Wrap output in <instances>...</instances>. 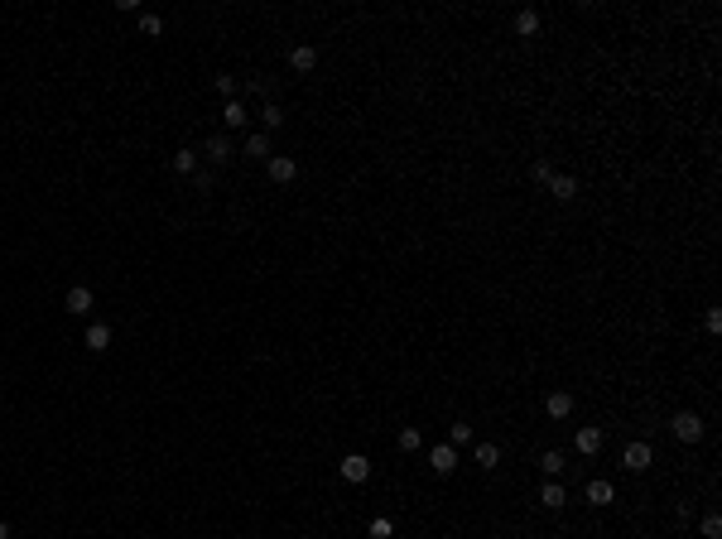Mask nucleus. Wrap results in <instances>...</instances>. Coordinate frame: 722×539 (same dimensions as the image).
<instances>
[{
    "mask_svg": "<svg viewBox=\"0 0 722 539\" xmlns=\"http://www.w3.org/2000/svg\"><path fill=\"white\" fill-rule=\"evenodd\" d=\"M217 92H222L226 102H236V77H217Z\"/></svg>",
    "mask_w": 722,
    "mask_h": 539,
    "instance_id": "cd10ccee",
    "label": "nucleus"
},
{
    "mask_svg": "<svg viewBox=\"0 0 722 539\" xmlns=\"http://www.w3.org/2000/svg\"><path fill=\"white\" fill-rule=\"evenodd\" d=\"M400 448H405V453H419V448H424V433L419 429H400Z\"/></svg>",
    "mask_w": 722,
    "mask_h": 539,
    "instance_id": "5701e85b",
    "label": "nucleus"
},
{
    "mask_svg": "<svg viewBox=\"0 0 722 539\" xmlns=\"http://www.w3.org/2000/svg\"><path fill=\"white\" fill-rule=\"evenodd\" d=\"M140 29H145L150 39H159V34H164V19H159V15H140Z\"/></svg>",
    "mask_w": 722,
    "mask_h": 539,
    "instance_id": "b1692460",
    "label": "nucleus"
},
{
    "mask_svg": "<svg viewBox=\"0 0 722 539\" xmlns=\"http://www.w3.org/2000/svg\"><path fill=\"white\" fill-rule=\"evenodd\" d=\"M246 154L251 159H270V135H246Z\"/></svg>",
    "mask_w": 722,
    "mask_h": 539,
    "instance_id": "a211bd4d",
    "label": "nucleus"
},
{
    "mask_svg": "<svg viewBox=\"0 0 722 539\" xmlns=\"http://www.w3.org/2000/svg\"><path fill=\"white\" fill-rule=\"evenodd\" d=\"M342 477H347L352 486H361V482L371 477V457H366V453H347V457H342Z\"/></svg>",
    "mask_w": 722,
    "mask_h": 539,
    "instance_id": "7ed1b4c3",
    "label": "nucleus"
},
{
    "mask_svg": "<svg viewBox=\"0 0 722 539\" xmlns=\"http://www.w3.org/2000/svg\"><path fill=\"white\" fill-rule=\"evenodd\" d=\"M583 496H588V506H612V501H617V486L597 477V482H588V491H583Z\"/></svg>",
    "mask_w": 722,
    "mask_h": 539,
    "instance_id": "1a4fd4ad",
    "label": "nucleus"
},
{
    "mask_svg": "<svg viewBox=\"0 0 722 539\" xmlns=\"http://www.w3.org/2000/svg\"><path fill=\"white\" fill-rule=\"evenodd\" d=\"M530 179H534V183H544V188H549V179H554V169H549V164H544V159H539V164H534V169H530Z\"/></svg>",
    "mask_w": 722,
    "mask_h": 539,
    "instance_id": "a878e982",
    "label": "nucleus"
},
{
    "mask_svg": "<svg viewBox=\"0 0 722 539\" xmlns=\"http://www.w3.org/2000/svg\"><path fill=\"white\" fill-rule=\"evenodd\" d=\"M207 159L226 164V159H231V140H226V135H212V140H207Z\"/></svg>",
    "mask_w": 722,
    "mask_h": 539,
    "instance_id": "dca6fc26",
    "label": "nucleus"
},
{
    "mask_svg": "<svg viewBox=\"0 0 722 539\" xmlns=\"http://www.w3.org/2000/svg\"><path fill=\"white\" fill-rule=\"evenodd\" d=\"M63 309H68L73 318H87V313H92V289H87V284H73L68 299H63Z\"/></svg>",
    "mask_w": 722,
    "mask_h": 539,
    "instance_id": "39448f33",
    "label": "nucleus"
},
{
    "mask_svg": "<svg viewBox=\"0 0 722 539\" xmlns=\"http://www.w3.org/2000/svg\"><path fill=\"white\" fill-rule=\"evenodd\" d=\"M428 467H433L438 477H448V472L458 467V448H448V443H438V448H428Z\"/></svg>",
    "mask_w": 722,
    "mask_h": 539,
    "instance_id": "423d86ee",
    "label": "nucleus"
},
{
    "mask_svg": "<svg viewBox=\"0 0 722 539\" xmlns=\"http://www.w3.org/2000/svg\"><path fill=\"white\" fill-rule=\"evenodd\" d=\"M265 169H270V183H294V174H299V164L289 154H270Z\"/></svg>",
    "mask_w": 722,
    "mask_h": 539,
    "instance_id": "20e7f679",
    "label": "nucleus"
},
{
    "mask_svg": "<svg viewBox=\"0 0 722 539\" xmlns=\"http://www.w3.org/2000/svg\"><path fill=\"white\" fill-rule=\"evenodd\" d=\"M563 501H568V491H563L559 482H544V486H539V506H544V511H563Z\"/></svg>",
    "mask_w": 722,
    "mask_h": 539,
    "instance_id": "9b49d317",
    "label": "nucleus"
},
{
    "mask_svg": "<svg viewBox=\"0 0 722 539\" xmlns=\"http://www.w3.org/2000/svg\"><path fill=\"white\" fill-rule=\"evenodd\" d=\"M516 34H520V39L539 34V15H534V10H520V15H516Z\"/></svg>",
    "mask_w": 722,
    "mask_h": 539,
    "instance_id": "f3484780",
    "label": "nucleus"
},
{
    "mask_svg": "<svg viewBox=\"0 0 722 539\" xmlns=\"http://www.w3.org/2000/svg\"><path fill=\"white\" fill-rule=\"evenodd\" d=\"M174 174H198V154L193 149H179L174 154Z\"/></svg>",
    "mask_w": 722,
    "mask_h": 539,
    "instance_id": "6ab92c4d",
    "label": "nucleus"
},
{
    "mask_svg": "<svg viewBox=\"0 0 722 539\" xmlns=\"http://www.w3.org/2000/svg\"><path fill=\"white\" fill-rule=\"evenodd\" d=\"M260 116H265V125H270V130H280V125H285V111H280V107H265Z\"/></svg>",
    "mask_w": 722,
    "mask_h": 539,
    "instance_id": "bb28decb",
    "label": "nucleus"
},
{
    "mask_svg": "<svg viewBox=\"0 0 722 539\" xmlns=\"http://www.w3.org/2000/svg\"><path fill=\"white\" fill-rule=\"evenodd\" d=\"M549 193H554L559 203H573V198H578V179H573V174H554V179H549Z\"/></svg>",
    "mask_w": 722,
    "mask_h": 539,
    "instance_id": "6e6552de",
    "label": "nucleus"
},
{
    "mask_svg": "<svg viewBox=\"0 0 722 539\" xmlns=\"http://www.w3.org/2000/svg\"><path fill=\"white\" fill-rule=\"evenodd\" d=\"M573 448H578L583 457H593V453L602 448V429H593V424H583V429L573 433Z\"/></svg>",
    "mask_w": 722,
    "mask_h": 539,
    "instance_id": "0eeeda50",
    "label": "nucleus"
},
{
    "mask_svg": "<svg viewBox=\"0 0 722 539\" xmlns=\"http://www.w3.org/2000/svg\"><path fill=\"white\" fill-rule=\"evenodd\" d=\"M222 120H226L231 130H241V125H246V111H241V102H226V111H222Z\"/></svg>",
    "mask_w": 722,
    "mask_h": 539,
    "instance_id": "aec40b11",
    "label": "nucleus"
},
{
    "mask_svg": "<svg viewBox=\"0 0 722 539\" xmlns=\"http://www.w3.org/2000/svg\"><path fill=\"white\" fill-rule=\"evenodd\" d=\"M544 410H549V419H568V414H573V395H568V390H554V395L544 400Z\"/></svg>",
    "mask_w": 722,
    "mask_h": 539,
    "instance_id": "9d476101",
    "label": "nucleus"
},
{
    "mask_svg": "<svg viewBox=\"0 0 722 539\" xmlns=\"http://www.w3.org/2000/svg\"><path fill=\"white\" fill-rule=\"evenodd\" d=\"M0 539H10V525H5V520H0Z\"/></svg>",
    "mask_w": 722,
    "mask_h": 539,
    "instance_id": "c756f323",
    "label": "nucleus"
},
{
    "mask_svg": "<svg viewBox=\"0 0 722 539\" xmlns=\"http://www.w3.org/2000/svg\"><path fill=\"white\" fill-rule=\"evenodd\" d=\"M650 462H655V448L650 443H626V453H621V467L626 472H645Z\"/></svg>",
    "mask_w": 722,
    "mask_h": 539,
    "instance_id": "f03ea898",
    "label": "nucleus"
},
{
    "mask_svg": "<svg viewBox=\"0 0 722 539\" xmlns=\"http://www.w3.org/2000/svg\"><path fill=\"white\" fill-rule=\"evenodd\" d=\"M289 63H294V73H309L313 63H318V48H309V44H299V48L289 53Z\"/></svg>",
    "mask_w": 722,
    "mask_h": 539,
    "instance_id": "2eb2a0df",
    "label": "nucleus"
},
{
    "mask_svg": "<svg viewBox=\"0 0 722 539\" xmlns=\"http://www.w3.org/2000/svg\"><path fill=\"white\" fill-rule=\"evenodd\" d=\"M563 467H568V457H563V453H559V448H549V453H544V457H539V472H544V477H559V472H563Z\"/></svg>",
    "mask_w": 722,
    "mask_h": 539,
    "instance_id": "4468645a",
    "label": "nucleus"
},
{
    "mask_svg": "<svg viewBox=\"0 0 722 539\" xmlns=\"http://www.w3.org/2000/svg\"><path fill=\"white\" fill-rule=\"evenodd\" d=\"M193 183H198L203 193H212V174H207V169H198V174H193Z\"/></svg>",
    "mask_w": 722,
    "mask_h": 539,
    "instance_id": "c85d7f7f",
    "label": "nucleus"
},
{
    "mask_svg": "<svg viewBox=\"0 0 722 539\" xmlns=\"http://www.w3.org/2000/svg\"><path fill=\"white\" fill-rule=\"evenodd\" d=\"M698 530H703V539H722V520H718V515H703V525H698Z\"/></svg>",
    "mask_w": 722,
    "mask_h": 539,
    "instance_id": "393cba45",
    "label": "nucleus"
},
{
    "mask_svg": "<svg viewBox=\"0 0 722 539\" xmlns=\"http://www.w3.org/2000/svg\"><path fill=\"white\" fill-rule=\"evenodd\" d=\"M82 347H87V351H106V347H111V327H106V323H92V327H87V337H82Z\"/></svg>",
    "mask_w": 722,
    "mask_h": 539,
    "instance_id": "f8f14e48",
    "label": "nucleus"
},
{
    "mask_svg": "<svg viewBox=\"0 0 722 539\" xmlns=\"http://www.w3.org/2000/svg\"><path fill=\"white\" fill-rule=\"evenodd\" d=\"M472 457H477V467H482V472L501 467V448H496V443H477V453H472Z\"/></svg>",
    "mask_w": 722,
    "mask_h": 539,
    "instance_id": "ddd939ff",
    "label": "nucleus"
},
{
    "mask_svg": "<svg viewBox=\"0 0 722 539\" xmlns=\"http://www.w3.org/2000/svg\"><path fill=\"white\" fill-rule=\"evenodd\" d=\"M371 539H395V525H390V515H376V520H371Z\"/></svg>",
    "mask_w": 722,
    "mask_h": 539,
    "instance_id": "4be33fe9",
    "label": "nucleus"
},
{
    "mask_svg": "<svg viewBox=\"0 0 722 539\" xmlns=\"http://www.w3.org/2000/svg\"><path fill=\"white\" fill-rule=\"evenodd\" d=\"M462 443H472V424H453L448 429V448H462Z\"/></svg>",
    "mask_w": 722,
    "mask_h": 539,
    "instance_id": "412c9836",
    "label": "nucleus"
},
{
    "mask_svg": "<svg viewBox=\"0 0 722 539\" xmlns=\"http://www.w3.org/2000/svg\"><path fill=\"white\" fill-rule=\"evenodd\" d=\"M669 429H674L679 443H698V438H703V419H698L694 410H679V414L669 419Z\"/></svg>",
    "mask_w": 722,
    "mask_h": 539,
    "instance_id": "f257e3e1",
    "label": "nucleus"
}]
</instances>
